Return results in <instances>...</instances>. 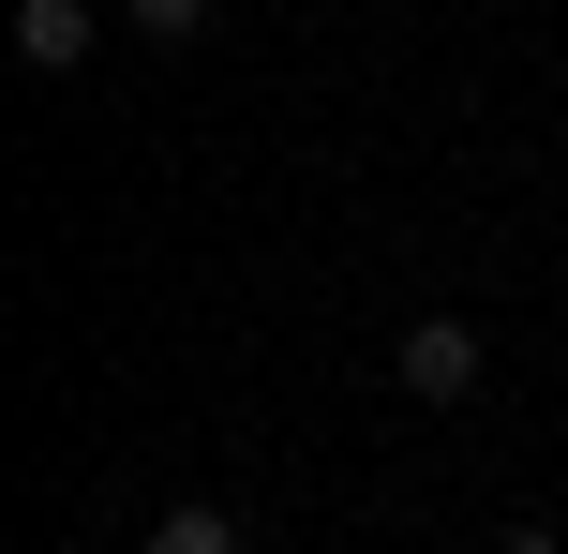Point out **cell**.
Masks as SVG:
<instances>
[{
	"mask_svg": "<svg viewBox=\"0 0 568 554\" xmlns=\"http://www.w3.org/2000/svg\"><path fill=\"white\" fill-rule=\"evenodd\" d=\"M404 390H419V405H464V390H479V330L419 315V330H404Z\"/></svg>",
	"mask_w": 568,
	"mask_h": 554,
	"instance_id": "6da1fadb",
	"label": "cell"
},
{
	"mask_svg": "<svg viewBox=\"0 0 568 554\" xmlns=\"http://www.w3.org/2000/svg\"><path fill=\"white\" fill-rule=\"evenodd\" d=\"M16 60L30 75H75L90 60V0H16Z\"/></svg>",
	"mask_w": 568,
	"mask_h": 554,
	"instance_id": "7a4b0ae2",
	"label": "cell"
},
{
	"mask_svg": "<svg viewBox=\"0 0 568 554\" xmlns=\"http://www.w3.org/2000/svg\"><path fill=\"white\" fill-rule=\"evenodd\" d=\"M120 16H135L150 46H195V30H210V0H120Z\"/></svg>",
	"mask_w": 568,
	"mask_h": 554,
	"instance_id": "3957f363",
	"label": "cell"
}]
</instances>
